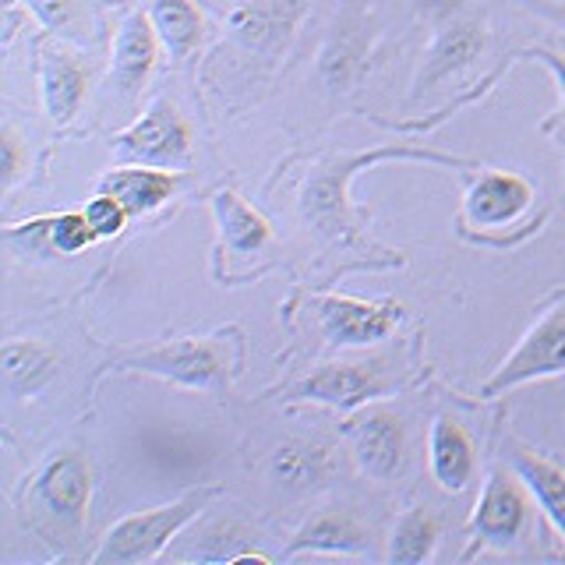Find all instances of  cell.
I'll return each mask as SVG.
<instances>
[{"mask_svg":"<svg viewBox=\"0 0 565 565\" xmlns=\"http://www.w3.org/2000/svg\"><path fill=\"white\" fill-rule=\"evenodd\" d=\"M388 159H403V163H438V167H473L463 156H449L438 149H411V146H385V149H367V152H335L318 159L308 170L305 188H300V220L315 230L318 237H326L332 244L358 247L364 244V220L361 212L350 202V181L361 170L388 163Z\"/></svg>","mask_w":565,"mask_h":565,"instance_id":"6da1fadb","label":"cell"},{"mask_svg":"<svg viewBox=\"0 0 565 565\" xmlns=\"http://www.w3.org/2000/svg\"><path fill=\"white\" fill-rule=\"evenodd\" d=\"M244 364V335L241 329H220L212 335H181V340L131 350L110 367L141 371V375L163 379L191 393H226L230 382Z\"/></svg>","mask_w":565,"mask_h":565,"instance_id":"7a4b0ae2","label":"cell"},{"mask_svg":"<svg viewBox=\"0 0 565 565\" xmlns=\"http://www.w3.org/2000/svg\"><path fill=\"white\" fill-rule=\"evenodd\" d=\"M220 484H199L184 491L181 499H173L167 505H156L146 512H131V516L117 520L99 547L93 552V565H146L156 562L167 552V544L188 530L202 512L220 499Z\"/></svg>","mask_w":565,"mask_h":565,"instance_id":"3957f363","label":"cell"},{"mask_svg":"<svg viewBox=\"0 0 565 565\" xmlns=\"http://www.w3.org/2000/svg\"><path fill=\"white\" fill-rule=\"evenodd\" d=\"M88 502H93V473L85 456L61 452L32 477L25 520L50 544H75L85 530Z\"/></svg>","mask_w":565,"mask_h":565,"instance_id":"277c9868","label":"cell"},{"mask_svg":"<svg viewBox=\"0 0 565 565\" xmlns=\"http://www.w3.org/2000/svg\"><path fill=\"white\" fill-rule=\"evenodd\" d=\"M565 375V294L547 308L523 340L512 347L509 358L494 367V375L481 385V396H505L526 382Z\"/></svg>","mask_w":565,"mask_h":565,"instance_id":"5b68a950","label":"cell"},{"mask_svg":"<svg viewBox=\"0 0 565 565\" xmlns=\"http://www.w3.org/2000/svg\"><path fill=\"white\" fill-rule=\"evenodd\" d=\"M530 505H534V494H530L526 481L512 470L509 463H494L488 470V481L481 488V499H477L470 512V558L477 547H512L530 526Z\"/></svg>","mask_w":565,"mask_h":565,"instance_id":"8992f818","label":"cell"},{"mask_svg":"<svg viewBox=\"0 0 565 565\" xmlns=\"http://www.w3.org/2000/svg\"><path fill=\"white\" fill-rule=\"evenodd\" d=\"M396 388L393 371L385 358L371 361H335L311 371L308 379H300L287 388L290 403H322L332 411H361V406L388 396Z\"/></svg>","mask_w":565,"mask_h":565,"instance_id":"52a82bcc","label":"cell"},{"mask_svg":"<svg viewBox=\"0 0 565 565\" xmlns=\"http://www.w3.org/2000/svg\"><path fill=\"white\" fill-rule=\"evenodd\" d=\"M315 318L329 347L364 350L388 340L403 322V305L393 297L361 300L347 294H329L315 300Z\"/></svg>","mask_w":565,"mask_h":565,"instance_id":"ba28073f","label":"cell"},{"mask_svg":"<svg viewBox=\"0 0 565 565\" xmlns=\"http://www.w3.org/2000/svg\"><path fill=\"white\" fill-rule=\"evenodd\" d=\"M114 152L128 163L146 167H177L191 156V124L173 99H152L131 128L114 135Z\"/></svg>","mask_w":565,"mask_h":565,"instance_id":"9c48e42d","label":"cell"},{"mask_svg":"<svg viewBox=\"0 0 565 565\" xmlns=\"http://www.w3.org/2000/svg\"><path fill=\"white\" fill-rule=\"evenodd\" d=\"M347 438L371 481H393L406 463V424L393 406H361L347 424Z\"/></svg>","mask_w":565,"mask_h":565,"instance_id":"30bf717a","label":"cell"},{"mask_svg":"<svg viewBox=\"0 0 565 565\" xmlns=\"http://www.w3.org/2000/svg\"><path fill=\"white\" fill-rule=\"evenodd\" d=\"M534 202V184L512 170H481L470 181L459 209V226L502 230L516 223Z\"/></svg>","mask_w":565,"mask_h":565,"instance_id":"8fae6325","label":"cell"},{"mask_svg":"<svg viewBox=\"0 0 565 565\" xmlns=\"http://www.w3.org/2000/svg\"><path fill=\"white\" fill-rule=\"evenodd\" d=\"M159 32L146 11H131L120 18L110 46V85L120 96H138L152 78L159 61Z\"/></svg>","mask_w":565,"mask_h":565,"instance_id":"7c38bea8","label":"cell"},{"mask_svg":"<svg viewBox=\"0 0 565 565\" xmlns=\"http://www.w3.org/2000/svg\"><path fill=\"white\" fill-rule=\"evenodd\" d=\"M484 46H488V32L481 22H470V18L449 22L431 40L428 53H424V64L414 82V96L435 93V88H441L446 82L459 78L477 57H481Z\"/></svg>","mask_w":565,"mask_h":565,"instance_id":"4fadbf2b","label":"cell"},{"mask_svg":"<svg viewBox=\"0 0 565 565\" xmlns=\"http://www.w3.org/2000/svg\"><path fill=\"white\" fill-rule=\"evenodd\" d=\"M88 85H93V71L82 61V53L61 43L40 46V96L53 124H67L82 110Z\"/></svg>","mask_w":565,"mask_h":565,"instance_id":"5bb4252c","label":"cell"},{"mask_svg":"<svg viewBox=\"0 0 565 565\" xmlns=\"http://www.w3.org/2000/svg\"><path fill=\"white\" fill-rule=\"evenodd\" d=\"M371 526L350 509H322L294 530L290 544L282 547V558L297 555H358L367 552Z\"/></svg>","mask_w":565,"mask_h":565,"instance_id":"9a60e30c","label":"cell"},{"mask_svg":"<svg viewBox=\"0 0 565 565\" xmlns=\"http://www.w3.org/2000/svg\"><path fill=\"white\" fill-rule=\"evenodd\" d=\"M428 463L441 491L459 494L477 477V441L467 424L452 414H438L428 431Z\"/></svg>","mask_w":565,"mask_h":565,"instance_id":"2e32d148","label":"cell"},{"mask_svg":"<svg viewBox=\"0 0 565 565\" xmlns=\"http://www.w3.org/2000/svg\"><path fill=\"white\" fill-rule=\"evenodd\" d=\"M502 456H505V463L526 481V488L547 516V523H552L558 530V537L565 541V467L558 459L544 456L541 449H530L516 438L505 441Z\"/></svg>","mask_w":565,"mask_h":565,"instance_id":"e0dca14e","label":"cell"},{"mask_svg":"<svg viewBox=\"0 0 565 565\" xmlns=\"http://www.w3.org/2000/svg\"><path fill=\"white\" fill-rule=\"evenodd\" d=\"M177 188H181V173L170 167H146V163H131V167H117L110 173H103L99 191L114 194V199L128 209V216H149V212L163 209Z\"/></svg>","mask_w":565,"mask_h":565,"instance_id":"ac0fdd59","label":"cell"},{"mask_svg":"<svg viewBox=\"0 0 565 565\" xmlns=\"http://www.w3.org/2000/svg\"><path fill=\"white\" fill-rule=\"evenodd\" d=\"M212 216H216L223 252H230L234 258L262 255L273 244V223L237 191L223 188L212 194Z\"/></svg>","mask_w":565,"mask_h":565,"instance_id":"d6986e66","label":"cell"},{"mask_svg":"<svg viewBox=\"0 0 565 565\" xmlns=\"http://www.w3.org/2000/svg\"><path fill=\"white\" fill-rule=\"evenodd\" d=\"M53 371H57V358L50 353V347L35 340H8L0 350V375H4V388L14 399L40 396Z\"/></svg>","mask_w":565,"mask_h":565,"instance_id":"ffe728a7","label":"cell"},{"mask_svg":"<svg viewBox=\"0 0 565 565\" xmlns=\"http://www.w3.org/2000/svg\"><path fill=\"white\" fill-rule=\"evenodd\" d=\"M441 541V516L431 505H414L396 520L388 534V562L396 565H420L431 562Z\"/></svg>","mask_w":565,"mask_h":565,"instance_id":"44dd1931","label":"cell"},{"mask_svg":"<svg viewBox=\"0 0 565 565\" xmlns=\"http://www.w3.org/2000/svg\"><path fill=\"white\" fill-rule=\"evenodd\" d=\"M149 18L173 61H188L205 40V22L194 0H152Z\"/></svg>","mask_w":565,"mask_h":565,"instance_id":"7402d4cb","label":"cell"},{"mask_svg":"<svg viewBox=\"0 0 565 565\" xmlns=\"http://www.w3.org/2000/svg\"><path fill=\"white\" fill-rule=\"evenodd\" d=\"M184 558H194V562H269V555L258 552V547L252 544V534L234 523H212L205 534L194 541V547L184 555Z\"/></svg>","mask_w":565,"mask_h":565,"instance_id":"603a6c76","label":"cell"},{"mask_svg":"<svg viewBox=\"0 0 565 565\" xmlns=\"http://www.w3.org/2000/svg\"><path fill=\"white\" fill-rule=\"evenodd\" d=\"M269 470L279 484L287 488H311L326 481L329 473V449L311 446V441H287L269 459Z\"/></svg>","mask_w":565,"mask_h":565,"instance_id":"cb8c5ba5","label":"cell"},{"mask_svg":"<svg viewBox=\"0 0 565 565\" xmlns=\"http://www.w3.org/2000/svg\"><path fill=\"white\" fill-rule=\"evenodd\" d=\"M99 237L96 230L88 226L85 212H57V216H50V247L53 255L61 258H71L85 252V247H93Z\"/></svg>","mask_w":565,"mask_h":565,"instance_id":"d4e9b609","label":"cell"},{"mask_svg":"<svg viewBox=\"0 0 565 565\" xmlns=\"http://www.w3.org/2000/svg\"><path fill=\"white\" fill-rule=\"evenodd\" d=\"M85 220H88V226L96 230V237L99 241H106V237H117L124 226H128V209H124L114 194H106V191H99L96 199H88L85 202Z\"/></svg>","mask_w":565,"mask_h":565,"instance_id":"484cf974","label":"cell"},{"mask_svg":"<svg viewBox=\"0 0 565 565\" xmlns=\"http://www.w3.org/2000/svg\"><path fill=\"white\" fill-rule=\"evenodd\" d=\"M25 170H29L25 141L18 135L14 124H4V131H0V184H4V191H11L18 181H22Z\"/></svg>","mask_w":565,"mask_h":565,"instance_id":"4316f807","label":"cell"},{"mask_svg":"<svg viewBox=\"0 0 565 565\" xmlns=\"http://www.w3.org/2000/svg\"><path fill=\"white\" fill-rule=\"evenodd\" d=\"M25 8L40 18L46 29H67L78 18V0H25Z\"/></svg>","mask_w":565,"mask_h":565,"instance_id":"83f0119b","label":"cell"},{"mask_svg":"<svg viewBox=\"0 0 565 565\" xmlns=\"http://www.w3.org/2000/svg\"><path fill=\"white\" fill-rule=\"evenodd\" d=\"M523 57L526 61H541L555 75V85H558V93H562V117H565V57H562V53H555V50H547V46H530Z\"/></svg>","mask_w":565,"mask_h":565,"instance_id":"f1b7e54d","label":"cell"},{"mask_svg":"<svg viewBox=\"0 0 565 565\" xmlns=\"http://www.w3.org/2000/svg\"><path fill=\"white\" fill-rule=\"evenodd\" d=\"M417 8L428 18H452L459 8H463V0H417Z\"/></svg>","mask_w":565,"mask_h":565,"instance_id":"f546056e","label":"cell"},{"mask_svg":"<svg viewBox=\"0 0 565 565\" xmlns=\"http://www.w3.org/2000/svg\"><path fill=\"white\" fill-rule=\"evenodd\" d=\"M544 14H552V18H565V11L562 8H541Z\"/></svg>","mask_w":565,"mask_h":565,"instance_id":"4dcf8cb0","label":"cell"}]
</instances>
